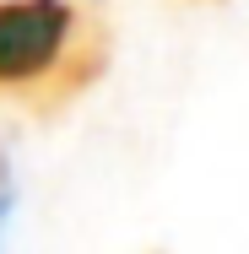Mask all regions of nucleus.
Instances as JSON below:
<instances>
[{
	"label": "nucleus",
	"instance_id": "1",
	"mask_svg": "<svg viewBox=\"0 0 249 254\" xmlns=\"http://www.w3.org/2000/svg\"><path fill=\"white\" fill-rule=\"evenodd\" d=\"M76 44V11L65 0H0V87L49 76Z\"/></svg>",
	"mask_w": 249,
	"mask_h": 254
},
{
	"label": "nucleus",
	"instance_id": "2",
	"mask_svg": "<svg viewBox=\"0 0 249 254\" xmlns=\"http://www.w3.org/2000/svg\"><path fill=\"white\" fill-rule=\"evenodd\" d=\"M11 222H16V173L0 152V254H11Z\"/></svg>",
	"mask_w": 249,
	"mask_h": 254
}]
</instances>
